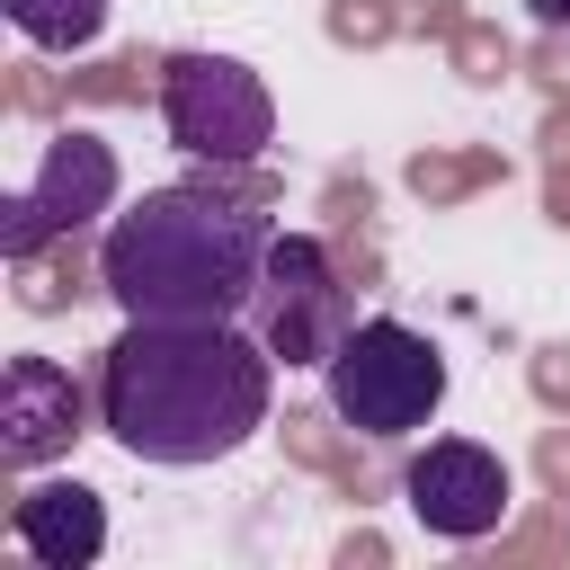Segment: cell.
Returning <instances> with one entry per match:
<instances>
[{
  "instance_id": "2",
  "label": "cell",
  "mask_w": 570,
  "mask_h": 570,
  "mask_svg": "<svg viewBox=\"0 0 570 570\" xmlns=\"http://www.w3.org/2000/svg\"><path fill=\"white\" fill-rule=\"evenodd\" d=\"M267 205L223 178L134 196L98 240V285L125 321H240L267 276Z\"/></svg>"
},
{
  "instance_id": "18",
  "label": "cell",
  "mask_w": 570,
  "mask_h": 570,
  "mask_svg": "<svg viewBox=\"0 0 570 570\" xmlns=\"http://www.w3.org/2000/svg\"><path fill=\"white\" fill-rule=\"evenodd\" d=\"M534 463H543V481H552V499H570V436H561V428H543V445H534Z\"/></svg>"
},
{
  "instance_id": "14",
  "label": "cell",
  "mask_w": 570,
  "mask_h": 570,
  "mask_svg": "<svg viewBox=\"0 0 570 570\" xmlns=\"http://www.w3.org/2000/svg\"><path fill=\"white\" fill-rule=\"evenodd\" d=\"M151 71H160V62L116 53V62H98V71H62V89H71V98H142V89H151Z\"/></svg>"
},
{
  "instance_id": "22",
  "label": "cell",
  "mask_w": 570,
  "mask_h": 570,
  "mask_svg": "<svg viewBox=\"0 0 570 570\" xmlns=\"http://www.w3.org/2000/svg\"><path fill=\"white\" fill-rule=\"evenodd\" d=\"M525 9H534V27H543V36H570V0H525Z\"/></svg>"
},
{
  "instance_id": "8",
  "label": "cell",
  "mask_w": 570,
  "mask_h": 570,
  "mask_svg": "<svg viewBox=\"0 0 570 570\" xmlns=\"http://www.w3.org/2000/svg\"><path fill=\"white\" fill-rule=\"evenodd\" d=\"M80 428H89V392L53 356H9V374H0V463L36 472V463L71 454Z\"/></svg>"
},
{
  "instance_id": "21",
  "label": "cell",
  "mask_w": 570,
  "mask_h": 570,
  "mask_svg": "<svg viewBox=\"0 0 570 570\" xmlns=\"http://www.w3.org/2000/svg\"><path fill=\"white\" fill-rule=\"evenodd\" d=\"M419 27H436V36H454V27H463V9H454V0H419Z\"/></svg>"
},
{
  "instance_id": "16",
  "label": "cell",
  "mask_w": 570,
  "mask_h": 570,
  "mask_svg": "<svg viewBox=\"0 0 570 570\" xmlns=\"http://www.w3.org/2000/svg\"><path fill=\"white\" fill-rule=\"evenodd\" d=\"M330 36H338V45H383V36H392V9H383V0H338V9H330Z\"/></svg>"
},
{
  "instance_id": "4",
  "label": "cell",
  "mask_w": 570,
  "mask_h": 570,
  "mask_svg": "<svg viewBox=\"0 0 570 570\" xmlns=\"http://www.w3.org/2000/svg\"><path fill=\"white\" fill-rule=\"evenodd\" d=\"M160 125L178 151L214 160V169H249L276 134V98L249 62L232 53H169L160 62Z\"/></svg>"
},
{
  "instance_id": "10",
  "label": "cell",
  "mask_w": 570,
  "mask_h": 570,
  "mask_svg": "<svg viewBox=\"0 0 570 570\" xmlns=\"http://www.w3.org/2000/svg\"><path fill=\"white\" fill-rule=\"evenodd\" d=\"M18 267V303L27 312H71L80 294H107V285H89V267H80V232L71 240H45V249H27V258H9Z\"/></svg>"
},
{
  "instance_id": "7",
  "label": "cell",
  "mask_w": 570,
  "mask_h": 570,
  "mask_svg": "<svg viewBox=\"0 0 570 570\" xmlns=\"http://www.w3.org/2000/svg\"><path fill=\"white\" fill-rule=\"evenodd\" d=\"M401 499L436 543H481V534L508 525V463L472 436H436L428 454H410Z\"/></svg>"
},
{
  "instance_id": "5",
  "label": "cell",
  "mask_w": 570,
  "mask_h": 570,
  "mask_svg": "<svg viewBox=\"0 0 570 570\" xmlns=\"http://www.w3.org/2000/svg\"><path fill=\"white\" fill-rule=\"evenodd\" d=\"M249 312H258V338H267L276 365H330L338 338L356 330V321H347L338 258H330L312 232H276V240H267V276H258Z\"/></svg>"
},
{
  "instance_id": "6",
  "label": "cell",
  "mask_w": 570,
  "mask_h": 570,
  "mask_svg": "<svg viewBox=\"0 0 570 570\" xmlns=\"http://www.w3.org/2000/svg\"><path fill=\"white\" fill-rule=\"evenodd\" d=\"M107 205H116V142L89 134V125H53L36 178L0 205V249L27 258V249H45V240H71V232H89Z\"/></svg>"
},
{
  "instance_id": "1",
  "label": "cell",
  "mask_w": 570,
  "mask_h": 570,
  "mask_svg": "<svg viewBox=\"0 0 570 570\" xmlns=\"http://www.w3.org/2000/svg\"><path fill=\"white\" fill-rule=\"evenodd\" d=\"M276 356L232 321H125L98 356V428L134 463H223L267 428Z\"/></svg>"
},
{
  "instance_id": "11",
  "label": "cell",
  "mask_w": 570,
  "mask_h": 570,
  "mask_svg": "<svg viewBox=\"0 0 570 570\" xmlns=\"http://www.w3.org/2000/svg\"><path fill=\"white\" fill-rule=\"evenodd\" d=\"M9 9V27L27 36V45H45V53H80V45H98V27H107V0H0Z\"/></svg>"
},
{
  "instance_id": "20",
  "label": "cell",
  "mask_w": 570,
  "mask_h": 570,
  "mask_svg": "<svg viewBox=\"0 0 570 570\" xmlns=\"http://www.w3.org/2000/svg\"><path fill=\"white\" fill-rule=\"evenodd\" d=\"M534 80L561 98V89H570V53H561V45H543V53H534Z\"/></svg>"
},
{
  "instance_id": "15",
  "label": "cell",
  "mask_w": 570,
  "mask_h": 570,
  "mask_svg": "<svg viewBox=\"0 0 570 570\" xmlns=\"http://www.w3.org/2000/svg\"><path fill=\"white\" fill-rule=\"evenodd\" d=\"M62 98H71V89L45 80V62H9V107H18V116H53Z\"/></svg>"
},
{
  "instance_id": "17",
  "label": "cell",
  "mask_w": 570,
  "mask_h": 570,
  "mask_svg": "<svg viewBox=\"0 0 570 570\" xmlns=\"http://www.w3.org/2000/svg\"><path fill=\"white\" fill-rule=\"evenodd\" d=\"M534 392L552 410H570V347H534Z\"/></svg>"
},
{
  "instance_id": "13",
  "label": "cell",
  "mask_w": 570,
  "mask_h": 570,
  "mask_svg": "<svg viewBox=\"0 0 570 570\" xmlns=\"http://www.w3.org/2000/svg\"><path fill=\"white\" fill-rule=\"evenodd\" d=\"M445 45H454V62H463V80H472V89H499V80H508V62H517V45H508L499 27H472V18H463Z\"/></svg>"
},
{
  "instance_id": "9",
  "label": "cell",
  "mask_w": 570,
  "mask_h": 570,
  "mask_svg": "<svg viewBox=\"0 0 570 570\" xmlns=\"http://www.w3.org/2000/svg\"><path fill=\"white\" fill-rule=\"evenodd\" d=\"M9 534L18 552H36L45 570H80L107 552V499L89 481H36L18 508H9Z\"/></svg>"
},
{
  "instance_id": "12",
  "label": "cell",
  "mask_w": 570,
  "mask_h": 570,
  "mask_svg": "<svg viewBox=\"0 0 570 570\" xmlns=\"http://www.w3.org/2000/svg\"><path fill=\"white\" fill-rule=\"evenodd\" d=\"M490 178H508L499 151H419V160H410V187H419L428 205H454V196H472V187H490Z\"/></svg>"
},
{
  "instance_id": "19",
  "label": "cell",
  "mask_w": 570,
  "mask_h": 570,
  "mask_svg": "<svg viewBox=\"0 0 570 570\" xmlns=\"http://www.w3.org/2000/svg\"><path fill=\"white\" fill-rule=\"evenodd\" d=\"M543 205H552V223H570V151H552V178H543Z\"/></svg>"
},
{
  "instance_id": "3",
  "label": "cell",
  "mask_w": 570,
  "mask_h": 570,
  "mask_svg": "<svg viewBox=\"0 0 570 570\" xmlns=\"http://www.w3.org/2000/svg\"><path fill=\"white\" fill-rule=\"evenodd\" d=\"M321 374H330V419L347 436H374V445H401V436H419L445 410V356H436V338H419L392 312L356 321Z\"/></svg>"
}]
</instances>
